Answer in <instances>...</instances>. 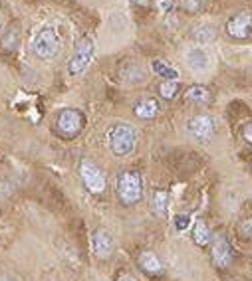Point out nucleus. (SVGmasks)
Masks as SVG:
<instances>
[{
  "label": "nucleus",
  "mask_w": 252,
  "mask_h": 281,
  "mask_svg": "<svg viewBox=\"0 0 252 281\" xmlns=\"http://www.w3.org/2000/svg\"><path fill=\"white\" fill-rule=\"evenodd\" d=\"M137 131L127 123H115L107 131V147L115 157H125L135 148Z\"/></svg>",
  "instance_id": "f257e3e1"
},
{
  "label": "nucleus",
  "mask_w": 252,
  "mask_h": 281,
  "mask_svg": "<svg viewBox=\"0 0 252 281\" xmlns=\"http://www.w3.org/2000/svg\"><path fill=\"white\" fill-rule=\"evenodd\" d=\"M118 194L123 204H137L143 196V182L137 170H123L118 177Z\"/></svg>",
  "instance_id": "f03ea898"
},
{
  "label": "nucleus",
  "mask_w": 252,
  "mask_h": 281,
  "mask_svg": "<svg viewBox=\"0 0 252 281\" xmlns=\"http://www.w3.org/2000/svg\"><path fill=\"white\" fill-rule=\"evenodd\" d=\"M60 50V36L56 28L44 26L32 38V52L40 59H52Z\"/></svg>",
  "instance_id": "7ed1b4c3"
},
{
  "label": "nucleus",
  "mask_w": 252,
  "mask_h": 281,
  "mask_svg": "<svg viewBox=\"0 0 252 281\" xmlns=\"http://www.w3.org/2000/svg\"><path fill=\"white\" fill-rule=\"evenodd\" d=\"M93 56H95V44H93V40H91V38H82V40L77 42V46H75L70 61H68V74L74 75V77L82 75L88 70V66L91 63Z\"/></svg>",
  "instance_id": "20e7f679"
},
{
  "label": "nucleus",
  "mask_w": 252,
  "mask_h": 281,
  "mask_svg": "<svg viewBox=\"0 0 252 281\" xmlns=\"http://www.w3.org/2000/svg\"><path fill=\"white\" fill-rule=\"evenodd\" d=\"M80 177L84 180V186L91 194H102L107 186V177L102 170V166L93 163V161H82L80 163Z\"/></svg>",
  "instance_id": "39448f33"
},
{
  "label": "nucleus",
  "mask_w": 252,
  "mask_h": 281,
  "mask_svg": "<svg viewBox=\"0 0 252 281\" xmlns=\"http://www.w3.org/2000/svg\"><path fill=\"white\" fill-rule=\"evenodd\" d=\"M56 125H58V131L68 139H74L82 133L84 125H86V115L80 111V109H64L60 111L58 119H56Z\"/></svg>",
  "instance_id": "423d86ee"
},
{
  "label": "nucleus",
  "mask_w": 252,
  "mask_h": 281,
  "mask_svg": "<svg viewBox=\"0 0 252 281\" xmlns=\"http://www.w3.org/2000/svg\"><path fill=\"white\" fill-rule=\"evenodd\" d=\"M210 257L215 262L217 267H228L232 264V246L230 242L226 240V236L223 234H217L212 237V248H210Z\"/></svg>",
  "instance_id": "0eeeda50"
},
{
  "label": "nucleus",
  "mask_w": 252,
  "mask_h": 281,
  "mask_svg": "<svg viewBox=\"0 0 252 281\" xmlns=\"http://www.w3.org/2000/svg\"><path fill=\"white\" fill-rule=\"evenodd\" d=\"M226 34L235 40H246L252 34V14L240 12L226 22Z\"/></svg>",
  "instance_id": "6e6552de"
},
{
  "label": "nucleus",
  "mask_w": 252,
  "mask_h": 281,
  "mask_svg": "<svg viewBox=\"0 0 252 281\" xmlns=\"http://www.w3.org/2000/svg\"><path fill=\"white\" fill-rule=\"evenodd\" d=\"M187 129H189V133H191L193 139L205 143V141H210L212 135H215V121L208 115H197V117L189 121Z\"/></svg>",
  "instance_id": "1a4fd4ad"
},
{
  "label": "nucleus",
  "mask_w": 252,
  "mask_h": 281,
  "mask_svg": "<svg viewBox=\"0 0 252 281\" xmlns=\"http://www.w3.org/2000/svg\"><path fill=\"white\" fill-rule=\"evenodd\" d=\"M115 248V242L113 236L107 228H98L95 234H93V253L100 257V260H107Z\"/></svg>",
  "instance_id": "9d476101"
},
{
  "label": "nucleus",
  "mask_w": 252,
  "mask_h": 281,
  "mask_svg": "<svg viewBox=\"0 0 252 281\" xmlns=\"http://www.w3.org/2000/svg\"><path fill=\"white\" fill-rule=\"evenodd\" d=\"M185 61L193 72H207L210 66V58L208 54L201 48V46H193L185 52Z\"/></svg>",
  "instance_id": "9b49d317"
},
{
  "label": "nucleus",
  "mask_w": 252,
  "mask_h": 281,
  "mask_svg": "<svg viewBox=\"0 0 252 281\" xmlns=\"http://www.w3.org/2000/svg\"><path fill=\"white\" fill-rule=\"evenodd\" d=\"M133 111L139 119H153L157 117V113H159V103L155 99H151V97H145V99H139L135 103Z\"/></svg>",
  "instance_id": "f8f14e48"
},
{
  "label": "nucleus",
  "mask_w": 252,
  "mask_h": 281,
  "mask_svg": "<svg viewBox=\"0 0 252 281\" xmlns=\"http://www.w3.org/2000/svg\"><path fill=\"white\" fill-rule=\"evenodd\" d=\"M139 267L147 273H161L163 271V264L161 260L153 252H143L139 255Z\"/></svg>",
  "instance_id": "ddd939ff"
},
{
  "label": "nucleus",
  "mask_w": 252,
  "mask_h": 281,
  "mask_svg": "<svg viewBox=\"0 0 252 281\" xmlns=\"http://www.w3.org/2000/svg\"><path fill=\"white\" fill-rule=\"evenodd\" d=\"M151 68L157 75H161L163 79H171V81H179V72L175 68H171L169 63H165L163 59H153Z\"/></svg>",
  "instance_id": "4468645a"
},
{
  "label": "nucleus",
  "mask_w": 252,
  "mask_h": 281,
  "mask_svg": "<svg viewBox=\"0 0 252 281\" xmlns=\"http://www.w3.org/2000/svg\"><path fill=\"white\" fill-rule=\"evenodd\" d=\"M193 240L197 246H201V248H205L210 244V240H212V234H210V230H208V226L203 220H199V222L195 224L193 228Z\"/></svg>",
  "instance_id": "2eb2a0df"
},
{
  "label": "nucleus",
  "mask_w": 252,
  "mask_h": 281,
  "mask_svg": "<svg viewBox=\"0 0 252 281\" xmlns=\"http://www.w3.org/2000/svg\"><path fill=\"white\" fill-rule=\"evenodd\" d=\"M215 36H217V30L212 24H203V26H197L193 32V38L197 44H208V42H212L215 40Z\"/></svg>",
  "instance_id": "dca6fc26"
},
{
  "label": "nucleus",
  "mask_w": 252,
  "mask_h": 281,
  "mask_svg": "<svg viewBox=\"0 0 252 281\" xmlns=\"http://www.w3.org/2000/svg\"><path fill=\"white\" fill-rule=\"evenodd\" d=\"M185 97L189 101H195V103H207L208 101V89L205 85H193V88L187 89Z\"/></svg>",
  "instance_id": "f3484780"
},
{
  "label": "nucleus",
  "mask_w": 252,
  "mask_h": 281,
  "mask_svg": "<svg viewBox=\"0 0 252 281\" xmlns=\"http://www.w3.org/2000/svg\"><path fill=\"white\" fill-rule=\"evenodd\" d=\"M179 91V81H171V79H163V83L159 85V93L163 99H173Z\"/></svg>",
  "instance_id": "a211bd4d"
},
{
  "label": "nucleus",
  "mask_w": 252,
  "mask_h": 281,
  "mask_svg": "<svg viewBox=\"0 0 252 281\" xmlns=\"http://www.w3.org/2000/svg\"><path fill=\"white\" fill-rule=\"evenodd\" d=\"M167 200H169V196H167V192H163V190H157L155 196H153V208H155V212H157L159 216H165V214H167Z\"/></svg>",
  "instance_id": "6ab92c4d"
},
{
  "label": "nucleus",
  "mask_w": 252,
  "mask_h": 281,
  "mask_svg": "<svg viewBox=\"0 0 252 281\" xmlns=\"http://www.w3.org/2000/svg\"><path fill=\"white\" fill-rule=\"evenodd\" d=\"M189 224H191V216H189V214H179L177 218H175V228L181 230V232H183V230H187V228H189Z\"/></svg>",
  "instance_id": "aec40b11"
},
{
  "label": "nucleus",
  "mask_w": 252,
  "mask_h": 281,
  "mask_svg": "<svg viewBox=\"0 0 252 281\" xmlns=\"http://www.w3.org/2000/svg\"><path fill=\"white\" fill-rule=\"evenodd\" d=\"M157 6L161 12H173L175 8V0H157Z\"/></svg>",
  "instance_id": "412c9836"
},
{
  "label": "nucleus",
  "mask_w": 252,
  "mask_h": 281,
  "mask_svg": "<svg viewBox=\"0 0 252 281\" xmlns=\"http://www.w3.org/2000/svg\"><path fill=\"white\" fill-rule=\"evenodd\" d=\"M240 232H242V236H246V237L252 236V216L240 224Z\"/></svg>",
  "instance_id": "4be33fe9"
},
{
  "label": "nucleus",
  "mask_w": 252,
  "mask_h": 281,
  "mask_svg": "<svg viewBox=\"0 0 252 281\" xmlns=\"http://www.w3.org/2000/svg\"><path fill=\"white\" fill-rule=\"evenodd\" d=\"M183 6L189 10V12H195L199 8V0H183Z\"/></svg>",
  "instance_id": "5701e85b"
},
{
  "label": "nucleus",
  "mask_w": 252,
  "mask_h": 281,
  "mask_svg": "<svg viewBox=\"0 0 252 281\" xmlns=\"http://www.w3.org/2000/svg\"><path fill=\"white\" fill-rule=\"evenodd\" d=\"M242 137H244V139L252 145V123L244 125V129H242Z\"/></svg>",
  "instance_id": "b1692460"
},
{
  "label": "nucleus",
  "mask_w": 252,
  "mask_h": 281,
  "mask_svg": "<svg viewBox=\"0 0 252 281\" xmlns=\"http://www.w3.org/2000/svg\"><path fill=\"white\" fill-rule=\"evenodd\" d=\"M115 281H139V279H137L135 275H131V273H121Z\"/></svg>",
  "instance_id": "393cba45"
},
{
  "label": "nucleus",
  "mask_w": 252,
  "mask_h": 281,
  "mask_svg": "<svg viewBox=\"0 0 252 281\" xmlns=\"http://www.w3.org/2000/svg\"><path fill=\"white\" fill-rule=\"evenodd\" d=\"M131 2L139 4V6H145V4H149V0H131Z\"/></svg>",
  "instance_id": "a878e982"
},
{
  "label": "nucleus",
  "mask_w": 252,
  "mask_h": 281,
  "mask_svg": "<svg viewBox=\"0 0 252 281\" xmlns=\"http://www.w3.org/2000/svg\"><path fill=\"white\" fill-rule=\"evenodd\" d=\"M0 32H2V24H0Z\"/></svg>",
  "instance_id": "bb28decb"
}]
</instances>
